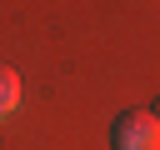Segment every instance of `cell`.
<instances>
[{
  "label": "cell",
  "instance_id": "2",
  "mask_svg": "<svg viewBox=\"0 0 160 150\" xmlns=\"http://www.w3.org/2000/svg\"><path fill=\"white\" fill-rule=\"evenodd\" d=\"M15 110H20V75L10 65H0V120L15 115Z\"/></svg>",
  "mask_w": 160,
  "mask_h": 150
},
{
  "label": "cell",
  "instance_id": "3",
  "mask_svg": "<svg viewBox=\"0 0 160 150\" xmlns=\"http://www.w3.org/2000/svg\"><path fill=\"white\" fill-rule=\"evenodd\" d=\"M150 115H155V120H160V100H155V110H150Z\"/></svg>",
  "mask_w": 160,
  "mask_h": 150
},
{
  "label": "cell",
  "instance_id": "1",
  "mask_svg": "<svg viewBox=\"0 0 160 150\" xmlns=\"http://www.w3.org/2000/svg\"><path fill=\"white\" fill-rule=\"evenodd\" d=\"M110 150H160V120L150 110H120L110 125Z\"/></svg>",
  "mask_w": 160,
  "mask_h": 150
}]
</instances>
